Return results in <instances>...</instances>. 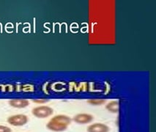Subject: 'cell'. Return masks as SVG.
Listing matches in <instances>:
<instances>
[{
	"label": "cell",
	"mask_w": 156,
	"mask_h": 132,
	"mask_svg": "<svg viewBox=\"0 0 156 132\" xmlns=\"http://www.w3.org/2000/svg\"><path fill=\"white\" fill-rule=\"evenodd\" d=\"M71 123V118L64 115H56L46 125L47 128L52 131L61 132L67 129Z\"/></svg>",
	"instance_id": "cell-1"
},
{
	"label": "cell",
	"mask_w": 156,
	"mask_h": 132,
	"mask_svg": "<svg viewBox=\"0 0 156 132\" xmlns=\"http://www.w3.org/2000/svg\"><path fill=\"white\" fill-rule=\"evenodd\" d=\"M32 113L34 117L38 118H46L54 113V110L48 106H41L34 108Z\"/></svg>",
	"instance_id": "cell-2"
},
{
	"label": "cell",
	"mask_w": 156,
	"mask_h": 132,
	"mask_svg": "<svg viewBox=\"0 0 156 132\" xmlns=\"http://www.w3.org/2000/svg\"><path fill=\"white\" fill-rule=\"evenodd\" d=\"M28 117L25 115L19 114V115H12L8 118L9 124L13 126H22L28 123Z\"/></svg>",
	"instance_id": "cell-3"
},
{
	"label": "cell",
	"mask_w": 156,
	"mask_h": 132,
	"mask_svg": "<svg viewBox=\"0 0 156 132\" xmlns=\"http://www.w3.org/2000/svg\"><path fill=\"white\" fill-rule=\"evenodd\" d=\"M93 117L90 114H78L73 117V120L79 124H87L92 122Z\"/></svg>",
	"instance_id": "cell-4"
},
{
	"label": "cell",
	"mask_w": 156,
	"mask_h": 132,
	"mask_svg": "<svg viewBox=\"0 0 156 132\" xmlns=\"http://www.w3.org/2000/svg\"><path fill=\"white\" fill-rule=\"evenodd\" d=\"M88 132H108L109 128L106 124L96 123L90 125L87 128Z\"/></svg>",
	"instance_id": "cell-5"
},
{
	"label": "cell",
	"mask_w": 156,
	"mask_h": 132,
	"mask_svg": "<svg viewBox=\"0 0 156 132\" xmlns=\"http://www.w3.org/2000/svg\"><path fill=\"white\" fill-rule=\"evenodd\" d=\"M9 104L12 107L22 109L30 105V101L26 99H12L9 101Z\"/></svg>",
	"instance_id": "cell-6"
},
{
	"label": "cell",
	"mask_w": 156,
	"mask_h": 132,
	"mask_svg": "<svg viewBox=\"0 0 156 132\" xmlns=\"http://www.w3.org/2000/svg\"><path fill=\"white\" fill-rule=\"evenodd\" d=\"M106 109L112 113H117L119 111V103L117 101H111L106 106Z\"/></svg>",
	"instance_id": "cell-7"
},
{
	"label": "cell",
	"mask_w": 156,
	"mask_h": 132,
	"mask_svg": "<svg viewBox=\"0 0 156 132\" xmlns=\"http://www.w3.org/2000/svg\"><path fill=\"white\" fill-rule=\"evenodd\" d=\"M88 102L92 105H102L106 102V100H103V99H92V100H89Z\"/></svg>",
	"instance_id": "cell-8"
},
{
	"label": "cell",
	"mask_w": 156,
	"mask_h": 132,
	"mask_svg": "<svg viewBox=\"0 0 156 132\" xmlns=\"http://www.w3.org/2000/svg\"><path fill=\"white\" fill-rule=\"evenodd\" d=\"M12 130L8 126H0V132H11Z\"/></svg>",
	"instance_id": "cell-9"
},
{
	"label": "cell",
	"mask_w": 156,
	"mask_h": 132,
	"mask_svg": "<svg viewBox=\"0 0 156 132\" xmlns=\"http://www.w3.org/2000/svg\"><path fill=\"white\" fill-rule=\"evenodd\" d=\"M34 102L37 103V104H43V103H46L48 101L46 99H41V100H33Z\"/></svg>",
	"instance_id": "cell-10"
}]
</instances>
